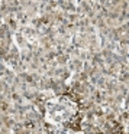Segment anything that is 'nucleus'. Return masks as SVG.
Wrapping results in <instances>:
<instances>
[{
	"mask_svg": "<svg viewBox=\"0 0 129 134\" xmlns=\"http://www.w3.org/2000/svg\"><path fill=\"white\" fill-rule=\"evenodd\" d=\"M70 127L74 128V130H78L81 127V118H80V115H76L74 118L70 120Z\"/></svg>",
	"mask_w": 129,
	"mask_h": 134,
	"instance_id": "nucleus-1",
	"label": "nucleus"
}]
</instances>
